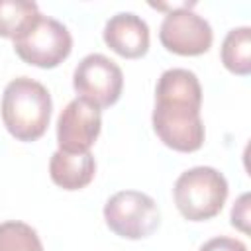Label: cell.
<instances>
[{"mask_svg":"<svg viewBox=\"0 0 251 251\" xmlns=\"http://www.w3.org/2000/svg\"><path fill=\"white\" fill-rule=\"evenodd\" d=\"M71 31L59 20L43 14L25 35L14 41L16 55L24 63L39 69H53L61 65L71 55Z\"/></svg>","mask_w":251,"mask_h":251,"instance_id":"cell-5","label":"cell"},{"mask_svg":"<svg viewBox=\"0 0 251 251\" xmlns=\"http://www.w3.org/2000/svg\"><path fill=\"white\" fill-rule=\"evenodd\" d=\"M198 251H247V245L235 237L220 235V237L208 239Z\"/></svg>","mask_w":251,"mask_h":251,"instance_id":"cell-15","label":"cell"},{"mask_svg":"<svg viewBox=\"0 0 251 251\" xmlns=\"http://www.w3.org/2000/svg\"><path fill=\"white\" fill-rule=\"evenodd\" d=\"M102 129L100 110L82 98L71 100L57 120V143L65 153H86Z\"/></svg>","mask_w":251,"mask_h":251,"instance_id":"cell-8","label":"cell"},{"mask_svg":"<svg viewBox=\"0 0 251 251\" xmlns=\"http://www.w3.org/2000/svg\"><path fill=\"white\" fill-rule=\"evenodd\" d=\"M51 110V94L41 82L18 76L6 84L0 114L6 129L18 141H37L49 127Z\"/></svg>","mask_w":251,"mask_h":251,"instance_id":"cell-1","label":"cell"},{"mask_svg":"<svg viewBox=\"0 0 251 251\" xmlns=\"http://www.w3.org/2000/svg\"><path fill=\"white\" fill-rule=\"evenodd\" d=\"M176 210L188 222H206L218 216L227 198V180L214 167H192L173 186Z\"/></svg>","mask_w":251,"mask_h":251,"instance_id":"cell-2","label":"cell"},{"mask_svg":"<svg viewBox=\"0 0 251 251\" xmlns=\"http://www.w3.org/2000/svg\"><path fill=\"white\" fill-rule=\"evenodd\" d=\"M159 39L163 47L175 55L196 57L204 55L212 47L214 33L202 16L182 6L165 16L159 29Z\"/></svg>","mask_w":251,"mask_h":251,"instance_id":"cell-7","label":"cell"},{"mask_svg":"<svg viewBox=\"0 0 251 251\" xmlns=\"http://www.w3.org/2000/svg\"><path fill=\"white\" fill-rule=\"evenodd\" d=\"M0 251H43V243L31 226L10 220L0 224Z\"/></svg>","mask_w":251,"mask_h":251,"instance_id":"cell-14","label":"cell"},{"mask_svg":"<svg viewBox=\"0 0 251 251\" xmlns=\"http://www.w3.org/2000/svg\"><path fill=\"white\" fill-rule=\"evenodd\" d=\"M41 18L39 6L27 0H0V37L20 39Z\"/></svg>","mask_w":251,"mask_h":251,"instance_id":"cell-12","label":"cell"},{"mask_svg":"<svg viewBox=\"0 0 251 251\" xmlns=\"http://www.w3.org/2000/svg\"><path fill=\"white\" fill-rule=\"evenodd\" d=\"M73 88L84 102L100 108H110L122 96V69L102 53H90L76 65L73 73Z\"/></svg>","mask_w":251,"mask_h":251,"instance_id":"cell-6","label":"cell"},{"mask_svg":"<svg viewBox=\"0 0 251 251\" xmlns=\"http://www.w3.org/2000/svg\"><path fill=\"white\" fill-rule=\"evenodd\" d=\"M224 67L239 76L251 73V29L247 25L229 29L222 43Z\"/></svg>","mask_w":251,"mask_h":251,"instance_id":"cell-13","label":"cell"},{"mask_svg":"<svg viewBox=\"0 0 251 251\" xmlns=\"http://www.w3.org/2000/svg\"><path fill=\"white\" fill-rule=\"evenodd\" d=\"M96 175V161L90 151L65 153L57 149L49 161V176L63 190H80L92 182Z\"/></svg>","mask_w":251,"mask_h":251,"instance_id":"cell-10","label":"cell"},{"mask_svg":"<svg viewBox=\"0 0 251 251\" xmlns=\"http://www.w3.org/2000/svg\"><path fill=\"white\" fill-rule=\"evenodd\" d=\"M104 43L124 59H139L149 49V25L131 12L112 16L104 25Z\"/></svg>","mask_w":251,"mask_h":251,"instance_id":"cell-9","label":"cell"},{"mask_svg":"<svg viewBox=\"0 0 251 251\" xmlns=\"http://www.w3.org/2000/svg\"><path fill=\"white\" fill-rule=\"evenodd\" d=\"M151 124L157 137L173 151L194 153L204 145L206 129L196 106L155 100Z\"/></svg>","mask_w":251,"mask_h":251,"instance_id":"cell-4","label":"cell"},{"mask_svg":"<svg viewBox=\"0 0 251 251\" xmlns=\"http://www.w3.org/2000/svg\"><path fill=\"white\" fill-rule=\"evenodd\" d=\"M104 222L124 239H145L161 224L157 202L139 190H120L104 204Z\"/></svg>","mask_w":251,"mask_h":251,"instance_id":"cell-3","label":"cell"},{"mask_svg":"<svg viewBox=\"0 0 251 251\" xmlns=\"http://www.w3.org/2000/svg\"><path fill=\"white\" fill-rule=\"evenodd\" d=\"M155 100L180 102V104H190V106L202 108L200 80L188 69H169L157 80Z\"/></svg>","mask_w":251,"mask_h":251,"instance_id":"cell-11","label":"cell"},{"mask_svg":"<svg viewBox=\"0 0 251 251\" xmlns=\"http://www.w3.org/2000/svg\"><path fill=\"white\" fill-rule=\"evenodd\" d=\"M249 194L239 196V200L233 204L231 208V226L239 227L241 231H249L247 222H249Z\"/></svg>","mask_w":251,"mask_h":251,"instance_id":"cell-16","label":"cell"}]
</instances>
